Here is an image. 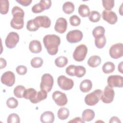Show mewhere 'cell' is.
Segmentation results:
<instances>
[{
	"instance_id": "6da1fadb",
	"label": "cell",
	"mask_w": 123,
	"mask_h": 123,
	"mask_svg": "<svg viewBox=\"0 0 123 123\" xmlns=\"http://www.w3.org/2000/svg\"><path fill=\"white\" fill-rule=\"evenodd\" d=\"M43 43L48 53L50 55H56L61 43L60 37L54 34L47 35L43 37Z\"/></svg>"
},
{
	"instance_id": "7a4b0ae2",
	"label": "cell",
	"mask_w": 123,
	"mask_h": 123,
	"mask_svg": "<svg viewBox=\"0 0 123 123\" xmlns=\"http://www.w3.org/2000/svg\"><path fill=\"white\" fill-rule=\"evenodd\" d=\"M103 91L100 89H96L87 94L85 98V102L88 106H94L97 104L101 99Z\"/></svg>"
},
{
	"instance_id": "3957f363",
	"label": "cell",
	"mask_w": 123,
	"mask_h": 123,
	"mask_svg": "<svg viewBox=\"0 0 123 123\" xmlns=\"http://www.w3.org/2000/svg\"><path fill=\"white\" fill-rule=\"evenodd\" d=\"M54 79L51 75L49 74H45L41 77V81L40 84L41 90L47 93L50 92L52 88Z\"/></svg>"
},
{
	"instance_id": "277c9868",
	"label": "cell",
	"mask_w": 123,
	"mask_h": 123,
	"mask_svg": "<svg viewBox=\"0 0 123 123\" xmlns=\"http://www.w3.org/2000/svg\"><path fill=\"white\" fill-rule=\"evenodd\" d=\"M87 53V48L84 44H81L77 46L73 53V58L76 62L84 61Z\"/></svg>"
},
{
	"instance_id": "5b68a950",
	"label": "cell",
	"mask_w": 123,
	"mask_h": 123,
	"mask_svg": "<svg viewBox=\"0 0 123 123\" xmlns=\"http://www.w3.org/2000/svg\"><path fill=\"white\" fill-rule=\"evenodd\" d=\"M57 83L59 87L64 90L71 89L74 85V81L64 75L59 76L57 79Z\"/></svg>"
},
{
	"instance_id": "8992f818",
	"label": "cell",
	"mask_w": 123,
	"mask_h": 123,
	"mask_svg": "<svg viewBox=\"0 0 123 123\" xmlns=\"http://www.w3.org/2000/svg\"><path fill=\"white\" fill-rule=\"evenodd\" d=\"M110 56L114 59L121 58L123 55V45L118 43L112 45L109 49Z\"/></svg>"
},
{
	"instance_id": "52a82bcc",
	"label": "cell",
	"mask_w": 123,
	"mask_h": 123,
	"mask_svg": "<svg viewBox=\"0 0 123 123\" xmlns=\"http://www.w3.org/2000/svg\"><path fill=\"white\" fill-rule=\"evenodd\" d=\"M82 32L78 29L69 31L66 35V39L70 43H76L80 42L83 38Z\"/></svg>"
},
{
	"instance_id": "ba28073f",
	"label": "cell",
	"mask_w": 123,
	"mask_h": 123,
	"mask_svg": "<svg viewBox=\"0 0 123 123\" xmlns=\"http://www.w3.org/2000/svg\"><path fill=\"white\" fill-rule=\"evenodd\" d=\"M19 41V36L15 32H11L7 35L5 43L6 46L9 49L14 48Z\"/></svg>"
},
{
	"instance_id": "9c48e42d",
	"label": "cell",
	"mask_w": 123,
	"mask_h": 123,
	"mask_svg": "<svg viewBox=\"0 0 123 123\" xmlns=\"http://www.w3.org/2000/svg\"><path fill=\"white\" fill-rule=\"evenodd\" d=\"M52 98L56 104L59 106H64L68 102L66 94L60 91H54L52 93Z\"/></svg>"
},
{
	"instance_id": "30bf717a",
	"label": "cell",
	"mask_w": 123,
	"mask_h": 123,
	"mask_svg": "<svg viewBox=\"0 0 123 123\" xmlns=\"http://www.w3.org/2000/svg\"><path fill=\"white\" fill-rule=\"evenodd\" d=\"M108 86L113 87H122L123 86V78L119 75H111L107 79Z\"/></svg>"
},
{
	"instance_id": "8fae6325",
	"label": "cell",
	"mask_w": 123,
	"mask_h": 123,
	"mask_svg": "<svg viewBox=\"0 0 123 123\" xmlns=\"http://www.w3.org/2000/svg\"><path fill=\"white\" fill-rule=\"evenodd\" d=\"M51 6V1L49 0H41L38 3L34 5L32 8V12L37 13L49 9Z\"/></svg>"
},
{
	"instance_id": "7c38bea8",
	"label": "cell",
	"mask_w": 123,
	"mask_h": 123,
	"mask_svg": "<svg viewBox=\"0 0 123 123\" xmlns=\"http://www.w3.org/2000/svg\"><path fill=\"white\" fill-rule=\"evenodd\" d=\"M115 95L113 89L108 86H105L101 98L102 101L105 103H110L112 102Z\"/></svg>"
},
{
	"instance_id": "4fadbf2b",
	"label": "cell",
	"mask_w": 123,
	"mask_h": 123,
	"mask_svg": "<svg viewBox=\"0 0 123 123\" xmlns=\"http://www.w3.org/2000/svg\"><path fill=\"white\" fill-rule=\"evenodd\" d=\"M1 82L8 86H12L15 81V77L14 73L8 71L4 73L1 76Z\"/></svg>"
},
{
	"instance_id": "5bb4252c",
	"label": "cell",
	"mask_w": 123,
	"mask_h": 123,
	"mask_svg": "<svg viewBox=\"0 0 123 123\" xmlns=\"http://www.w3.org/2000/svg\"><path fill=\"white\" fill-rule=\"evenodd\" d=\"M102 17L104 20L111 25H114L118 20L117 14L111 10H103L102 13Z\"/></svg>"
},
{
	"instance_id": "9a60e30c",
	"label": "cell",
	"mask_w": 123,
	"mask_h": 123,
	"mask_svg": "<svg viewBox=\"0 0 123 123\" xmlns=\"http://www.w3.org/2000/svg\"><path fill=\"white\" fill-rule=\"evenodd\" d=\"M67 27V22L64 18L60 17L56 20L54 26V29L57 32L63 34L66 31Z\"/></svg>"
},
{
	"instance_id": "2e32d148",
	"label": "cell",
	"mask_w": 123,
	"mask_h": 123,
	"mask_svg": "<svg viewBox=\"0 0 123 123\" xmlns=\"http://www.w3.org/2000/svg\"><path fill=\"white\" fill-rule=\"evenodd\" d=\"M38 26L45 28H49L51 25V20L47 16H38L34 19Z\"/></svg>"
},
{
	"instance_id": "e0dca14e",
	"label": "cell",
	"mask_w": 123,
	"mask_h": 123,
	"mask_svg": "<svg viewBox=\"0 0 123 123\" xmlns=\"http://www.w3.org/2000/svg\"><path fill=\"white\" fill-rule=\"evenodd\" d=\"M10 25L11 27L14 29H21L24 25V18L19 16H14L11 21Z\"/></svg>"
},
{
	"instance_id": "ac0fdd59",
	"label": "cell",
	"mask_w": 123,
	"mask_h": 123,
	"mask_svg": "<svg viewBox=\"0 0 123 123\" xmlns=\"http://www.w3.org/2000/svg\"><path fill=\"white\" fill-rule=\"evenodd\" d=\"M29 49L33 53H38L40 52L42 50V46L40 42L37 40H32L29 43Z\"/></svg>"
},
{
	"instance_id": "d6986e66",
	"label": "cell",
	"mask_w": 123,
	"mask_h": 123,
	"mask_svg": "<svg viewBox=\"0 0 123 123\" xmlns=\"http://www.w3.org/2000/svg\"><path fill=\"white\" fill-rule=\"evenodd\" d=\"M54 121V115L50 111H46L41 114L40 121L43 123H52Z\"/></svg>"
},
{
	"instance_id": "ffe728a7",
	"label": "cell",
	"mask_w": 123,
	"mask_h": 123,
	"mask_svg": "<svg viewBox=\"0 0 123 123\" xmlns=\"http://www.w3.org/2000/svg\"><path fill=\"white\" fill-rule=\"evenodd\" d=\"M92 87V83L90 80L85 79L80 84V89L83 93L89 92Z\"/></svg>"
},
{
	"instance_id": "44dd1931",
	"label": "cell",
	"mask_w": 123,
	"mask_h": 123,
	"mask_svg": "<svg viewBox=\"0 0 123 123\" xmlns=\"http://www.w3.org/2000/svg\"><path fill=\"white\" fill-rule=\"evenodd\" d=\"M82 115V119L85 122H89L94 118L95 113L94 111L91 109H86L83 111Z\"/></svg>"
},
{
	"instance_id": "7402d4cb",
	"label": "cell",
	"mask_w": 123,
	"mask_h": 123,
	"mask_svg": "<svg viewBox=\"0 0 123 123\" xmlns=\"http://www.w3.org/2000/svg\"><path fill=\"white\" fill-rule=\"evenodd\" d=\"M37 92L36 90H35L33 88H29L27 89H25L24 94V98L27 99H29L31 102L35 99Z\"/></svg>"
},
{
	"instance_id": "603a6c76",
	"label": "cell",
	"mask_w": 123,
	"mask_h": 123,
	"mask_svg": "<svg viewBox=\"0 0 123 123\" xmlns=\"http://www.w3.org/2000/svg\"><path fill=\"white\" fill-rule=\"evenodd\" d=\"M101 62V58L98 55L91 56L87 61V64L91 67L95 68L98 66Z\"/></svg>"
},
{
	"instance_id": "cb8c5ba5",
	"label": "cell",
	"mask_w": 123,
	"mask_h": 123,
	"mask_svg": "<svg viewBox=\"0 0 123 123\" xmlns=\"http://www.w3.org/2000/svg\"><path fill=\"white\" fill-rule=\"evenodd\" d=\"M102 71L104 74H108L112 73L115 70V65L114 63L111 62H105L102 67Z\"/></svg>"
},
{
	"instance_id": "d4e9b609",
	"label": "cell",
	"mask_w": 123,
	"mask_h": 123,
	"mask_svg": "<svg viewBox=\"0 0 123 123\" xmlns=\"http://www.w3.org/2000/svg\"><path fill=\"white\" fill-rule=\"evenodd\" d=\"M62 10L66 14H71L74 10V5L71 1H66L63 4Z\"/></svg>"
},
{
	"instance_id": "484cf974",
	"label": "cell",
	"mask_w": 123,
	"mask_h": 123,
	"mask_svg": "<svg viewBox=\"0 0 123 123\" xmlns=\"http://www.w3.org/2000/svg\"><path fill=\"white\" fill-rule=\"evenodd\" d=\"M78 13L83 17H88L90 14V10L88 6L86 4H81L78 7Z\"/></svg>"
},
{
	"instance_id": "4316f807",
	"label": "cell",
	"mask_w": 123,
	"mask_h": 123,
	"mask_svg": "<svg viewBox=\"0 0 123 123\" xmlns=\"http://www.w3.org/2000/svg\"><path fill=\"white\" fill-rule=\"evenodd\" d=\"M69 110L65 107L61 108L58 111L57 115L58 118L62 120L66 119L69 116Z\"/></svg>"
},
{
	"instance_id": "83f0119b",
	"label": "cell",
	"mask_w": 123,
	"mask_h": 123,
	"mask_svg": "<svg viewBox=\"0 0 123 123\" xmlns=\"http://www.w3.org/2000/svg\"><path fill=\"white\" fill-rule=\"evenodd\" d=\"M68 59L63 56H61L57 57L55 60V64L56 66L62 68L64 67L68 63Z\"/></svg>"
},
{
	"instance_id": "f1b7e54d",
	"label": "cell",
	"mask_w": 123,
	"mask_h": 123,
	"mask_svg": "<svg viewBox=\"0 0 123 123\" xmlns=\"http://www.w3.org/2000/svg\"><path fill=\"white\" fill-rule=\"evenodd\" d=\"M25 90V86L22 85L16 86L13 90V94L14 96L17 98H24V94Z\"/></svg>"
},
{
	"instance_id": "f546056e",
	"label": "cell",
	"mask_w": 123,
	"mask_h": 123,
	"mask_svg": "<svg viewBox=\"0 0 123 123\" xmlns=\"http://www.w3.org/2000/svg\"><path fill=\"white\" fill-rule=\"evenodd\" d=\"M47 97V92L40 90L37 92V94L35 98V99L32 101V103H37L39 102L40 101L44 100Z\"/></svg>"
},
{
	"instance_id": "4dcf8cb0",
	"label": "cell",
	"mask_w": 123,
	"mask_h": 123,
	"mask_svg": "<svg viewBox=\"0 0 123 123\" xmlns=\"http://www.w3.org/2000/svg\"><path fill=\"white\" fill-rule=\"evenodd\" d=\"M9 1L7 0H0V12L2 14H7L9 11Z\"/></svg>"
},
{
	"instance_id": "1f68e13d",
	"label": "cell",
	"mask_w": 123,
	"mask_h": 123,
	"mask_svg": "<svg viewBox=\"0 0 123 123\" xmlns=\"http://www.w3.org/2000/svg\"><path fill=\"white\" fill-rule=\"evenodd\" d=\"M105 32V28L102 26H98L94 28L92 31V35L95 38L104 35Z\"/></svg>"
},
{
	"instance_id": "d6a6232c",
	"label": "cell",
	"mask_w": 123,
	"mask_h": 123,
	"mask_svg": "<svg viewBox=\"0 0 123 123\" xmlns=\"http://www.w3.org/2000/svg\"><path fill=\"white\" fill-rule=\"evenodd\" d=\"M106 44V38L105 36H102L95 39V44L98 49L103 48Z\"/></svg>"
},
{
	"instance_id": "836d02e7",
	"label": "cell",
	"mask_w": 123,
	"mask_h": 123,
	"mask_svg": "<svg viewBox=\"0 0 123 123\" xmlns=\"http://www.w3.org/2000/svg\"><path fill=\"white\" fill-rule=\"evenodd\" d=\"M26 28L29 31H36L39 27L34 19L28 21L26 24Z\"/></svg>"
},
{
	"instance_id": "e575fe53",
	"label": "cell",
	"mask_w": 123,
	"mask_h": 123,
	"mask_svg": "<svg viewBox=\"0 0 123 123\" xmlns=\"http://www.w3.org/2000/svg\"><path fill=\"white\" fill-rule=\"evenodd\" d=\"M101 18V15L99 12L96 11H92L90 12L89 15V20L93 23L98 22Z\"/></svg>"
},
{
	"instance_id": "d590c367",
	"label": "cell",
	"mask_w": 123,
	"mask_h": 123,
	"mask_svg": "<svg viewBox=\"0 0 123 123\" xmlns=\"http://www.w3.org/2000/svg\"><path fill=\"white\" fill-rule=\"evenodd\" d=\"M30 63L31 65L34 68H39L42 66L43 63V60L40 57H35L31 60Z\"/></svg>"
},
{
	"instance_id": "8d00e7d4",
	"label": "cell",
	"mask_w": 123,
	"mask_h": 123,
	"mask_svg": "<svg viewBox=\"0 0 123 123\" xmlns=\"http://www.w3.org/2000/svg\"><path fill=\"white\" fill-rule=\"evenodd\" d=\"M12 13L13 16H20L24 18L25 12L24 10L20 7L15 6H14L12 10Z\"/></svg>"
},
{
	"instance_id": "74e56055",
	"label": "cell",
	"mask_w": 123,
	"mask_h": 123,
	"mask_svg": "<svg viewBox=\"0 0 123 123\" xmlns=\"http://www.w3.org/2000/svg\"><path fill=\"white\" fill-rule=\"evenodd\" d=\"M86 70L84 67L82 66H76L74 70V75L78 78L83 77L86 74Z\"/></svg>"
},
{
	"instance_id": "f35d334b",
	"label": "cell",
	"mask_w": 123,
	"mask_h": 123,
	"mask_svg": "<svg viewBox=\"0 0 123 123\" xmlns=\"http://www.w3.org/2000/svg\"><path fill=\"white\" fill-rule=\"evenodd\" d=\"M6 105L10 109H15L18 106V102L14 98L11 97L7 100Z\"/></svg>"
},
{
	"instance_id": "ab89813d",
	"label": "cell",
	"mask_w": 123,
	"mask_h": 123,
	"mask_svg": "<svg viewBox=\"0 0 123 123\" xmlns=\"http://www.w3.org/2000/svg\"><path fill=\"white\" fill-rule=\"evenodd\" d=\"M7 122L8 123H19L20 122V117L17 114L13 113L8 116Z\"/></svg>"
},
{
	"instance_id": "60d3db41",
	"label": "cell",
	"mask_w": 123,
	"mask_h": 123,
	"mask_svg": "<svg viewBox=\"0 0 123 123\" xmlns=\"http://www.w3.org/2000/svg\"><path fill=\"white\" fill-rule=\"evenodd\" d=\"M70 23L73 26H77L80 25L81 23L80 18L76 15H73L69 18Z\"/></svg>"
},
{
	"instance_id": "b9f144b4",
	"label": "cell",
	"mask_w": 123,
	"mask_h": 123,
	"mask_svg": "<svg viewBox=\"0 0 123 123\" xmlns=\"http://www.w3.org/2000/svg\"><path fill=\"white\" fill-rule=\"evenodd\" d=\"M102 5L106 10H111L114 6V0H102Z\"/></svg>"
},
{
	"instance_id": "7bdbcfd3",
	"label": "cell",
	"mask_w": 123,
	"mask_h": 123,
	"mask_svg": "<svg viewBox=\"0 0 123 123\" xmlns=\"http://www.w3.org/2000/svg\"><path fill=\"white\" fill-rule=\"evenodd\" d=\"M16 71L19 75H25L27 73V69L24 65H19L16 67Z\"/></svg>"
},
{
	"instance_id": "ee69618b",
	"label": "cell",
	"mask_w": 123,
	"mask_h": 123,
	"mask_svg": "<svg viewBox=\"0 0 123 123\" xmlns=\"http://www.w3.org/2000/svg\"><path fill=\"white\" fill-rule=\"evenodd\" d=\"M75 66H75L74 65H70L68 66L66 69V70H65L66 73L70 76H75L74 70H75Z\"/></svg>"
},
{
	"instance_id": "f6af8a7d",
	"label": "cell",
	"mask_w": 123,
	"mask_h": 123,
	"mask_svg": "<svg viewBox=\"0 0 123 123\" xmlns=\"http://www.w3.org/2000/svg\"><path fill=\"white\" fill-rule=\"evenodd\" d=\"M16 2L24 6H29L32 2V0H16Z\"/></svg>"
},
{
	"instance_id": "bcb514c9",
	"label": "cell",
	"mask_w": 123,
	"mask_h": 123,
	"mask_svg": "<svg viewBox=\"0 0 123 123\" xmlns=\"http://www.w3.org/2000/svg\"><path fill=\"white\" fill-rule=\"evenodd\" d=\"M85 122L82 119V118H81L80 117H75L74 119L68 122V123H85Z\"/></svg>"
},
{
	"instance_id": "7dc6e473",
	"label": "cell",
	"mask_w": 123,
	"mask_h": 123,
	"mask_svg": "<svg viewBox=\"0 0 123 123\" xmlns=\"http://www.w3.org/2000/svg\"><path fill=\"white\" fill-rule=\"evenodd\" d=\"M7 62L6 60L2 58H0V69H2V68H5L6 66Z\"/></svg>"
},
{
	"instance_id": "c3c4849f",
	"label": "cell",
	"mask_w": 123,
	"mask_h": 123,
	"mask_svg": "<svg viewBox=\"0 0 123 123\" xmlns=\"http://www.w3.org/2000/svg\"><path fill=\"white\" fill-rule=\"evenodd\" d=\"M109 123H121V122L117 117L113 116V117H112L110 119Z\"/></svg>"
},
{
	"instance_id": "681fc988",
	"label": "cell",
	"mask_w": 123,
	"mask_h": 123,
	"mask_svg": "<svg viewBox=\"0 0 123 123\" xmlns=\"http://www.w3.org/2000/svg\"><path fill=\"white\" fill-rule=\"evenodd\" d=\"M123 62H121L119 64H118V71L119 72H120L121 74H123Z\"/></svg>"
}]
</instances>
